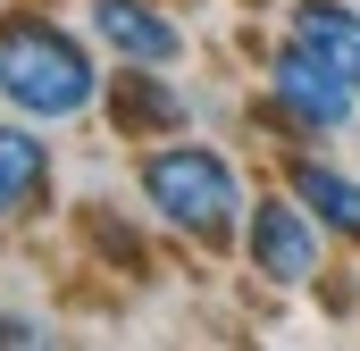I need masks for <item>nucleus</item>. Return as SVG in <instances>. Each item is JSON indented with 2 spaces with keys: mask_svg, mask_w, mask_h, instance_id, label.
I'll use <instances>...</instances> for the list:
<instances>
[{
  "mask_svg": "<svg viewBox=\"0 0 360 351\" xmlns=\"http://www.w3.org/2000/svg\"><path fill=\"white\" fill-rule=\"evenodd\" d=\"M109 117H117V134H176V126H184V100L160 84V67H134V59H117Z\"/></svg>",
  "mask_w": 360,
  "mask_h": 351,
  "instance_id": "nucleus-6",
  "label": "nucleus"
},
{
  "mask_svg": "<svg viewBox=\"0 0 360 351\" xmlns=\"http://www.w3.org/2000/svg\"><path fill=\"white\" fill-rule=\"evenodd\" d=\"M293 42H310L327 67H344L360 84V17L344 0H293Z\"/></svg>",
  "mask_w": 360,
  "mask_h": 351,
  "instance_id": "nucleus-7",
  "label": "nucleus"
},
{
  "mask_svg": "<svg viewBox=\"0 0 360 351\" xmlns=\"http://www.w3.org/2000/svg\"><path fill=\"white\" fill-rule=\"evenodd\" d=\"M0 343H34V326L25 318H0Z\"/></svg>",
  "mask_w": 360,
  "mask_h": 351,
  "instance_id": "nucleus-10",
  "label": "nucleus"
},
{
  "mask_svg": "<svg viewBox=\"0 0 360 351\" xmlns=\"http://www.w3.org/2000/svg\"><path fill=\"white\" fill-rule=\"evenodd\" d=\"M252 267H260L269 284L319 276V234H310V218H302L293 201H260V209H252Z\"/></svg>",
  "mask_w": 360,
  "mask_h": 351,
  "instance_id": "nucleus-4",
  "label": "nucleus"
},
{
  "mask_svg": "<svg viewBox=\"0 0 360 351\" xmlns=\"http://www.w3.org/2000/svg\"><path fill=\"white\" fill-rule=\"evenodd\" d=\"M42 184H51V151H42V134L0 126V226L25 218V209L42 201Z\"/></svg>",
  "mask_w": 360,
  "mask_h": 351,
  "instance_id": "nucleus-8",
  "label": "nucleus"
},
{
  "mask_svg": "<svg viewBox=\"0 0 360 351\" xmlns=\"http://www.w3.org/2000/svg\"><path fill=\"white\" fill-rule=\"evenodd\" d=\"M92 34H101L117 59H134V67H168L184 51V34L168 17H151L143 0H92Z\"/></svg>",
  "mask_w": 360,
  "mask_h": 351,
  "instance_id": "nucleus-5",
  "label": "nucleus"
},
{
  "mask_svg": "<svg viewBox=\"0 0 360 351\" xmlns=\"http://www.w3.org/2000/svg\"><path fill=\"white\" fill-rule=\"evenodd\" d=\"M143 192L160 201V218L184 226L193 243H226V226H235V209H243L235 168H226L218 151H201V143L151 151V159H143Z\"/></svg>",
  "mask_w": 360,
  "mask_h": 351,
  "instance_id": "nucleus-2",
  "label": "nucleus"
},
{
  "mask_svg": "<svg viewBox=\"0 0 360 351\" xmlns=\"http://www.w3.org/2000/svg\"><path fill=\"white\" fill-rule=\"evenodd\" d=\"M293 192L319 209V226H335L344 243H360V184L335 168H293Z\"/></svg>",
  "mask_w": 360,
  "mask_h": 351,
  "instance_id": "nucleus-9",
  "label": "nucleus"
},
{
  "mask_svg": "<svg viewBox=\"0 0 360 351\" xmlns=\"http://www.w3.org/2000/svg\"><path fill=\"white\" fill-rule=\"evenodd\" d=\"M0 92L34 117H76L101 92V76H92L76 34H59L51 17L25 8V17H0Z\"/></svg>",
  "mask_w": 360,
  "mask_h": 351,
  "instance_id": "nucleus-1",
  "label": "nucleus"
},
{
  "mask_svg": "<svg viewBox=\"0 0 360 351\" xmlns=\"http://www.w3.org/2000/svg\"><path fill=\"white\" fill-rule=\"evenodd\" d=\"M269 84H276V109L293 117V134H344V126H352V92H360V84L344 76V67H327L310 42L276 51Z\"/></svg>",
  "mask_w": 360,
  "mask_h": 351,
  "instance_id": "nucleus-3",
  "label": "nucleus"
}]
</instances>
